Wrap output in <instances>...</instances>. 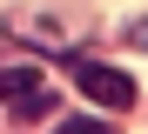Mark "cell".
Listing matches in <instances>:
<instances>
[{"mask_svg": "<svg viewBox=\"0 0 148 134\" xmlns=\"http://www.w3.org/2000/svg\"><path fill=\"white\" fill-rule=\"evenodd\" d=\"M0 101H7L20 121H34V114L54 107V87L40 80V67H0Z\"/></svg>", "mask_w": 148, "mask_h": 134, "instance_id": "6da1fadb", "label": "cell"}, {"mask_svg": "<svg viewBox=\"0 0 148 134\" xmlns=\"http://www.w3.org/2000/svg\"><path fill=\"white\" fill-rule=\"evenodd\" d=\"M74 87H81L88 101H101V107H135V80L121 74V67H101V61H74Z\"/></svg>", "mask_w": 148, "mask_h": 134, "instance_id": "7a4b0ae2", "label": "cell"}, {"mask_svg": "<svg viewBox=\"0 0 148 134\" xmlns=\"http://www.w3.org/2000/svg\"><path fill=\"white\" fill-rule=\"evenodd\" d=\"M54 134H108V121H88V114H67V121H54Z\"/></svg>", "mask_w": 148, "mask_h": 134, "instance_id": "3957f363", "label": "cell"}]
</instances>
